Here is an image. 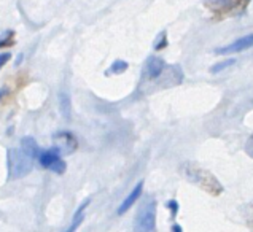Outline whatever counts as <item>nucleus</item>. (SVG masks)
Here are the masks:
<instances>
[{"label": "nucleus", "mask_w": 253, "mask_h": 232, "mask_svg": "<svg viewBox=\"0 0 253 232\" xmlns=\"http://www.w3.org/2000/svg\"><path fill=\"white\" fill-rule=\"evenodd\" d=\"M39 156L37 143L32 137H24L21 140V148H14L8 151V169L10 178H23L31 173L34 167L35 157Z\"/></svg>", "instance_id": "obj_1"}, {"label": "nucleus", "mask_w": 253, "mask_h": 232, "mask_svg": "<svg viewBox=\"0 0 253 232\" xmlns=\"http://www.w3.org/2000/svg\"><path fill=\"white\" fill-rule=\"evenodd\" d=\"M183 173L193 185H198L201 190H204L209 194L220 195L223 191H225V188H223V185L220 183L218 178H216L213 173L199 167L196 164H185Z\"/></svg>", "instance_id": "obj_2"}, {"label": "nucleus", "mask_w": 253, "mask_h": 232, "mask_svg": "<svg viewBox=\"0 0 253 232\" xmlns=\"http://www.w3.org/2000/svg\"><path fill=\"white\" fill-rule=\"evenodd\" d=\"M252 0H207L204 6L216 21L244 16Z\"/></svg>", "instance_id": "obj_3"}, {"label": "nucleus", "mask_w": 253, "mask_h": 232, "mask_svg": "<svg viewBox=\"0 0 253 232\" xmlns=\"http://www.w3.org/2000/svg\"><path fill=\"white\" fill-rule=\"evenodd\" d=\"M155 226H156V202L153 199H150L143 202V205L140 207L134 228L135 231L150 232L155 231Z\"/></svg>", "instance_id": "obj_4"}, {"label": "nucleus", "mask_w": 253, "mask_h": 232, "mask_svg": "<svg viewBox=\"0 0 253 232\" xmlns=\"http://www.w3.org/2000/svg\"><path fill=\"white\" fill-rule=\"evenodd\" d=\"M39 162L42 167H45L48 170H53L56 173H64L66 172V162L61 159L59 151L56 148L46 150V151H39Z\"/></svg>", "instance_id": "obj_5"}, {"label": "nucleus", "mask_w": 253, "mask_h": 232, "mask_svg": "<svg viewBox=\"0 0 253 232\" xmlns=\"http://www.w3.org/2000/svg\"><path fill=\"white\" fill-rule=\"evenodd\" d=\"M168 69V65L166 62L161 59V57L158 56H150L147 62H145V70H143V78L145 79H150V81H153V79H158L161 78L163 74Z\"/></svg>", "instance_id": "obj_6"}, {"label": "nucleus", "mask_w": 253, "mask_h": 232, "mask_svg": "<svg viewBox=\"0 0 253 232\" xmlns=\"http://www.w3.org/2000/svg\"><path fill=\"white\" fill-rule=\"evenodd\" d=\"M54 148L59 151V155H70L77 150V139L70 132H57L54 134Z\"/></svg>", "instance_id": "obj_7"}, {"label": "nucleus", "mask_w": 253, "mask_h": 232, "mask_svg": "<svg viewBox=\"0 0 253 232\" xmlns=\"http://www.w3.org/2000/svg\"><path fill=\"white\" fill-rule=\"evenodd\" d=\"M249 48H253V34L245 35V37L233 41L228 46L216 48L215 54H218V56H223V54H237V53H241V51H245V49H249Z\"/></svg>", "instance_id": "obj_8"}, {"label": "nucleus", "mask_w": 253, "mask_h": 232, "mask_svg": "<svg viewBox=\"0 0 253 232\" xmlns=\"http://www.w3.org/2000/svg\"><path fill=\"white\" fill-rule=\"evenodd\" d=\"M142 191H143V181H139V183L135 185V188L131 191V194L127 195V197L125 199V202L120 205V208H118V215H123V213H126L129 208H131L135 202H137V199L140 197V194H142Z\"/></svg>", "instance_id": "obj_9"}, {"label": "nucleus", "mask_w": 253, "mask_h": 232, "mask_svg": "<svg viewBox=\"0 0 253 232\" xmlns=\"http://www.w3.org/2000/svg\"><path fill=\"white\" fill-rule=\"evenodd\" d=\"M88 204H89V199H86L84 202H83V204L80 205V208H78V212L75 213V216H74V224H72V226H70V232L72 231H75L78 226H80V223H82V220H83V212H84V208L86 207H88Z\"/></svg>", "instance_id": "obj_10"}, {"label": "nucleus", "mask_w": 253, "mask_h": 232, "mask_svg": "<svg viewBox=\"0 0 253 232\" xmlns=\"http://www.w3.org/2000/svg\"><path fill=\"white\" fill-rule=\"evenodd\" d=\"M127 62H125V61H115L113 64H112V67H110V70L107 72V74H115V75H120V74H123V72H126L127 70Z\"/></svg>", "instance_id": "obj_11"}, {"label": "nucleus", "mask_w": 253, "mask_h": 232, "mask_svg": "<svg viewBox=\"0 0 253 232\" xmlns=\"http://www.w3.org/2000/svg\"><path fill=\"white\" fill-rule=\"evenodd\" d=\"M234 64H236V59H226L223 62H218V64H215L213 67H211V74H218V72L225 70L229 65H234Z\"/></svg>", "instance_id": "obj_12"}, {"label": "nucleus", "mask_w": 253, "mask_h": 232, "mask_svg": "<svg viewBox=\"0 0 253 232\" xmlns=\"http://www.w3.org/2000/svg\"><path fill=\"white\" fill-rule=\"evenodd\" d=\"M166 46H168V34L161 32L160 35H158L156 41H155V49H156V51H161V49H164Z\"/></svg>", "instance_id": "obj_13"}, {"label": "nucleus", "mask_w": 253, "mask_h": 232, "mask_svg": "<svg viewBox=\"0 0 253 232\" xmlns=\"http://www.w3.org/2000/svg\"><path fill=\"white\" fill-rule=\"evenodd\" d=\"M13 43H14V34L10 31V32H6L5 39H0V48H3V46H11Z\"/></svg>", "instance_id": "obj_14"}, {"label": "nucleus", "mask_w": 253, "mask_h": 232, "mask_svg": "<svg viewBox=\"0 0 253 232\" xmlns=\"http://www.w3.org/2000/svg\"><path fill=\"white\" fill-rule=\"evenodd\" d=\"M168 208L170 210V213H172V220H175V216L178 213V202L177 200H169L168 202Z\"/></svg>", "instance_id": "obj_15"}, {"label": "nucleus", "mask_w": 253, "mask_h": 232, "mask_svg": "<svg viewBox=\"0 0 253 232\" xmlns=\"http://www.w3.org/2000/svg\"><path fill=\"white\" fill-rule=\"evenodd\" d=\"M245 153H247L250 157H253V134L247 139V142H245Z\"/></svg>", "instance_id": "obj_16"}, {"label": "nucleus", "mask_w": 253, "mask_h": 232, "mask_svg": "<svg viewBox=\"0 0 253 232\" xmlns=\"http://www.w3.org/2000/svg\"><path fill=\"white\" fill-rule=\"evenodd\" d=\"M11 59V54L10 53H3V54H0V69L3 67V65L8 62Z\"/></svg>", "instance_id": "obj_17"}, {"label": "nucleus", "mask_w": 253, "mask_h": 232, "mask_svg": "<svg viewBox=\"0 0 253 232\" xmlns=\"http://www.w3.org/2000/svg\"><path fill=\"white\" fill-rule=\"evenodd\" d=\"M172 231H175V232H182V228L177 226V224H175V226H172Z\"/></svg>", "instance_id": "obj_18"}]
</instances>
